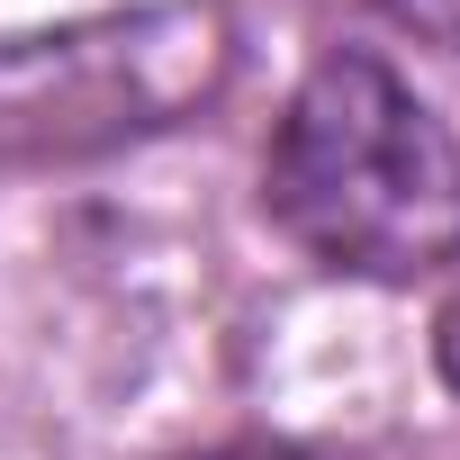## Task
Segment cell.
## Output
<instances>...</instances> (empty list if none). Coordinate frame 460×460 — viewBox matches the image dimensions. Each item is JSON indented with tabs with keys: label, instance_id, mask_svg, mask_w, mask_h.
<instances>
[{
	"label": "cell",
	"instance_id": "1",
	"mask_svg": "<svg viewBox=\"0 0 460 460\" xmlns=\"http://www.w3.org/2000/svg\"><path fill=\"white\" fill-rule=\"evenodd\" d=\"M280 235L352 280H424L460 253V145L379 64L325 55L262 163Z\"/></svg>",
	"mask_w": 460,
	"mask_h": 460
},
{
	"label": "cell",
	"instance_id": "2",
	"mask_svg": "<svg viewBox=\"0 0 460 460\" xmlns=\"http://www.w3.org/2000/svg\"><path fill=\"white\" fill-rule=\"evenodd\" d=\"M370 10H379L388 28H406V37H424V46H451V55H460V0H370Z\"/></svg>",
	"mask_w": 460,
	"mask_h": 460
},
{
	"label": "cell",
	"instance_id": "3",
	"mask_svg": "<svg viewBox=\"0 0 460 460\" xmlns=\"http://www.w3.org/2000/svg\"><path fill=\"white\" fill-rule=\"evenodd\" d=\"M433 361H442V379L460 388V298L442 307V325H433Z\"/></svg>",
	"mask_w": 460,
	"mask_h": 460
}]
</instances>
